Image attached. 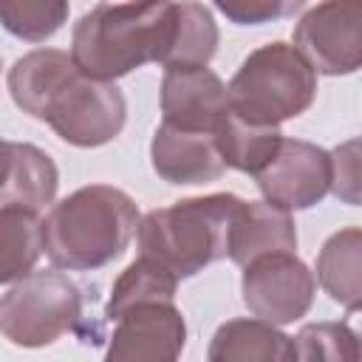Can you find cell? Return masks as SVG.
<instances>
[{"label": "cell", "mask_w": 362, "mask_h": 362, "mask_svg": "<svg viewBox=\"0 0 362 362\" xmlns=\"http://www.w3.org/2000/svg\"><path fill=\"white\" fill-rule=\"evenodd\" d=\"M175 34V0L99 3L88 11L71 40L74 65L113 82L147 62H161Z\"/></svg>", "instance_id": "obj_1"}, {"label": "cell", "mask_w": 362, "mask_h": 362, "mask_svg": "<svg viewBox=\"0 0 362 362\" xmlns=\"http://www.w3.org/2000/svg\"><path fill=\"white\" fill-rule=\"evenodd\" d=\"M136 226L139 209L127 192L90 184L48 212L42 221V252L57 269H99L127 249Z\"/></svg>", "instance_id": "obj_2"}, {"label": "cell", "mask_w": 362, "mask_h": 362, "mask_svg": "<svg viewBox=\"0 0 362 362\" xmlns=\"http://www.w3.org/2000/svg\"><path fill=\"white\" fill-rule=\"evenodd\" d=\"M240 206L243 201L238 195L212 192L153 209L136 226L139 249L170 269L178 280L192 277L204 266L229 255V238Z\"/></svg>", "instance_id": "obj_3"}, {"label": "cell", "mask_w": 362, "mask_h": 362, "mask_svg": "<svg viewBox=\"0 0 362 362\" xmlns=\"http://www.w3.org/2000/svg\"><path fill=\"white\" fill-rule=\"evenodd\" d=\"M314 93L317 71L286 42L252 51L226 85L229 110L255 124H280L305 113Z\"/></svg>", "instance_id": "obj_4"}, {"label": "cell", "mask_w": 362, "mask_h": 362, "mask_svg": "<svg viewBox=\"0 0 362 362\" xmlns=\"http://www.w3.org/2000/svg\"><path fill=\"white\" fill-rule=\"evenodd\" d=\"M82 320V294L62 272H28L0 300V331L23 348H42Z\"/></svg>", "instance_id": "obj_5"}, {"label": "cell", "mask_w": 362, "mask_h": 362, "mask_svg": "<svg viewBox=\"0 0 362 362\" xmlns=\"http://www.w3.org/2000/svg\"><path fill=\"white\" fill-rule=\"evenodd\" d=\"M127 105L122 90L107 79H93L76 65L54 85L40 107V122L76 147H99L116 139L124 127Z\"/></svg>", "instance_id": "obj_6"}, {"label": "cell", "mask_w": 362, "mask_h": 362, "mask_svg": "<svg viewBox=\"0 0 362 362\" xmlns=\"http://www.w3.org/2000/svg\"><path fill=\"white\" fill-rule=\"evenodd\" d=\"M294 48L320 74H354L362 62V0H322L305 11Z\"/></svg>", "instance_id": "obj_7"}, {"label": "cell", "mask_w": 362, "mask_h": 362, "mask_svg": "<svg viewBox=\"0 0 362 362\" xmlns=\"http://www.w3.org/2000/svg\"><path fill=\"white\" fill-rule=\"evenodd\" d=\"M243 269V303L255 317L272 325L305 317L314 303V277L294 252H269L249 260Z\"/></svg>", "instance_id": "obj_8"}, {"label": "cell", "mask_w": 362, "mask_h": 362, "mask_svg": "<svg viewBox=\"0 0 362 362\" xmlns=\"http://www.w3.org/2000/svg\"><path fill=\"white\" fill-rule=\"evenodd\" d=\"M255 178L269 204L286 212L308 209L331 189V156L311 141L280 139L277 153Z\"/></svg>", "instance_id": "obj_9"}, {"label": "cell", "mask_w": 362, "mask_h": 362, "mask_svg": "<svg viewBox=\"0 0 362 362\" xmlns=\"http://www.w3.org/2000/svg\"><path fill=\"white\" fill-rule=\"evenodd\" d=\"M110 337V362H170L181 354L187 325L173 300L139 303L122 311Z\"/></svg>", "instance_id": "obj_10"}, {"label": "cell", "mask_w": 362, "mask_h": 362, "mask_svg": "<svg viewBox=\"0 0 362 362\" xmlns=\"http://www.w3.org/2000/svg\"><path fill=\"white\" fill-rule=\"evenodd\" d=\"M226 110V85L206 65L167 68L161 82V113L167 124L215 133Z\"/></svg>", "instance_id": "obj_11"}, {"label": "cell", "mask_w": 362, "mask_h": 362, "mask_svg": "<svg viewBox=\"0 0 362 362\" xmlns=\"http://www.w3.org/2000/svg\"><path fill=\"white\" fill-rule=\"evenodd\" d=\"M150 156L153 170L170 184H206L221 178L226 170L215 144V133L184 130L167 122L156 130Z\"/></svg>", "instance_id": "obj_12"}, {"label": "cell", "mask_w": 362, "mask_h": 362, "mask_svg": "<svg viewBox=\"0 0 362 362\" xmlns=\"http://www.w3.org/2000/svg\"><path fill=\"white\" fill-rule=\"evenodd\" d=\"M297 249V229L286 209L269 201H243L238 221L229 238V255L238 266L269 255V252H294Z\"/></svg>", "instance_id": "obj_13"}, {"label": "cell", "mask_w": 362, "mask_h": 362, "mask_svg": "<svg viewBox=\"0 0 362 362\" xmlns=\"http://www.w3.org/2000/svg\"><path fill=\"white\" fill-rule=\"evenodd\" d=\"M212 362H288L294 359V342L272 322L255 320H229L223 322L209 345Z\"/></svg>", "instance_id": "obj_14"}, {"label": "cell", "mask_w": 362, "mask_h": 362, "mask_svg": "<svg viewBox=\"0 0 362 362\" xmlns=\"http://www.w3.org/2000/svg\"><path fill=\"white\" fill-rule=\"evenodd\" d=\"M317 280L328 297L348 311L362 300V232L356 226L331 235L317 257Z\"/></svg>", "instance_id": "obj_15"}, {"label": "cell", "mask_w": 362, "mask_h": 362, "mask_svg": "<svg viewBox=\"0 0 362 362\" xmlns=\"http://www.w3.org/2000/svg\"><path fill=\"white\" fill-rule=\"evenodd\" d=\"M57 184L59 173L40 147L11 141V164L0 187V204H14L40 212L45 204L54 201Z\"/></svg>", "instance_id": "obj_16"}, {"label": "cell", "mask_w": 362, "mask_h": 362, "mask_svg": "<svg viewBox=\"0 0 362 362\" xmlns=\"http://www.w3.org/2000/svg\"><path fill=\"white\" fill-rule=\"evenodd\" d=\"M277 124H255L235 110H226L215 127V144L226 167L240 173H260L280 147Z\"/></svg>", "instance_id": "obj_17"}, {"label": "cell", "mask_w": 362, "mask_h": 362, "mask_svg": "<svg viewBox=\"0 0 362 362\" xmlns=\"http://www.w3.org/2000/svg\"><path fill=\"white\" fill-rule=\"evenodd\" d=\"M42 255V223L37 212L14 204L0 206V286L25 277Z\"/></svg>", "instance_id": "obj_18"}, {"label": "cell", "mask_w": 362, "mask_h": 362, "mask_svg": "<svg viewBox=\"0 0 362 362\" xmlns=\"http://www.w3.org/2000/svg\"><path fill=\"white\" fill-rule=\"evenodd\" d=\"M215 48H218V25L209 8H204L195 0L175 3V34H173L167 57L161 59L164 71L206 65L215 57Z\"/></svg>", "instance_id": "obj_19"}, {"label": "cell", "mask_w": 362, "mask_h": 362, "mask_svg": "<svg viewBox=\"0 0 362 362\" xmlns=\"http://www.w3.org/2000/svg\"><path fill=\"white\" fill-rule=\"evenodd\" d=\"M175 286H178V277L170 269H164L158 260H153L147 255H139V260H133L113 283L110 303H107L105 314H107V320H116L122 311H127L139 303L173 300Z\"/></svg>", "instance_id": "obj_20"}, {"label": "cell", "mask_w": 362, "mask_h": 362, "mask_svg": "<svg viewBox=\"0 0 362 362\" xmlns=\"http://www.w3.org/2000/svg\"><path fill=\"white\" fill-rule=\"evenodd\" d=\"M68 20V0H0V23L25 42L54 37Z\"/></svg>", "instance_id": "obj_21"}, {"label": "cell", "mask_w": 362, "mask_h": 362, "mask_svg": "<svg viewBox=\"0 0 362 362\" xmlns=\"http://www.w3.org/2000/svg\"><path fill=\"white\" fill-rule=\"evenodd\" d=\"M294 359H359L356 334L345 322H314L305 325L294 339Z\"/></svg>", "instance_id": "obj_22"}, {"label": "cell", "mask_w": 362, "mask_h": 362, "mask_svg": "<svg viewBox=\"0 0 362 362\" xmlns=\"http://www.w3.org/2000/svg\"><path fill=\"white\" fill-rule=\"evenodd\" d=\"M226 20L238 25H260V23H274L283 17H291L305 6V0H212Z\"/></svg>", "instance_id": "obj_23"}, {"label": "cell", "mask_w": 362, "mask_h": 362, "mask_svg": "<svg viewBox=\"0 0 362 362\" xmlns=\"http://www.w3.org/2000/svg\"><path fill=\"white\" fill-rule=\"evenodd\" d=\"M356 141H348L342 147H337L331 156V189L348 201L356 204L359 201V158H356Z\"/></svg>", "instance_id": "obj_24"}, {"label": "cell", "mask_w": 362, "mask_h": 362, "mask_svg": "<svg viewBox=\"0 0 362 362\" xmlns=\"http://www.w3.org/2000/svg\"><path fill=\"white\" fill-rule=\"evenodd\" d=\"M8 164H11V141H3L0 139V187L8 175Z\"/></svg>", "instance_id": "obj_25"}]
</instances>
